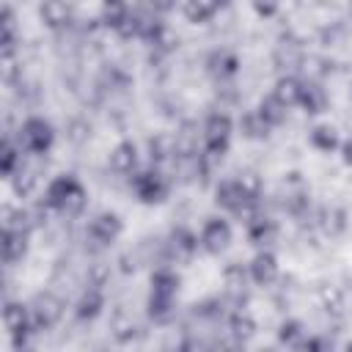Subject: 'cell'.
<instances>
[{
	"label": "cell",
	"mask_w": 352,
	"mask_h": 352,
	"mask_svg": "<svg viewBox=\"0 0 352 352\" xmlns=\"http://www.w3.org/2000/svg\"><path fill=\"white\" fill-rule=\"evenodd\" d=\"M44 198L55 209V214L77 217L88 204V190L82 187V182L74 173H60L47 184Z\"/></svg>",
	"instance_id": "1"
},
{
	"label": "cell",
	"mask_w": 352,
	"mask_h": 352,
	"mask_svg": "<svg viewBox=\"0 0 352 352\" xmlns=\"http://www.w3.org/2000/svg\"><path fill=\"white\" fill-rule=\"evenodd\" d=\"M231 135H234V118L228 113H209L204 126H201V140H204V151L212 154L214 160H223L231 148Z\"/></svg>",
	"instance_id": "2"
},
{
	"label": "cell",
	"mask_w": 352,
	"mask_h": 352,
	"mask_svg": "<svg viewBox=\"0 0 352 352\" xmlns=\"http://www.w3.org/2000/svg\"><path fill=\"white\" fill-rule=\"evenodd\" d=\"M3 322H6V330H8V338H11V346L14 349H22V346L30 344V336L36 333L30 302L8 300L6 308H3Z\"/></svg>",
	"instance_id": "3"
},
{
	"label": "cell",
	"mask_w": 352,
	"mask_h": 352,
	"mask_svg": "<svg viewBox=\"0 0 352 352\" xmlns=\"http://www.w3.org/2000/svg\"><path fill=\"white\" fill-rule=\"evenodd\" d=\"M16 140L25 148V154H47L55 143V126L41 116H30L19 124Z\"/></svg>",
	"instance_id": "4"
},
{
	"label": "cell",
	"mask_w": 352,
	"mask_h": 352,
	"mask_svg": "<svg viewBox=\"0 0 352 352\" xmlns=\"http://www.w3.org/2000/svg\"><path fill=\"white\" fill-rule=\"evenodd\" d=\"M129 187H132V192L138 195L140 204H160L168 195V179L160 170V165H151V168H143V170L138 168L129 176Z\"/></svg>",
	"instance_id": "5"
},
{
	"label": "cell",
	"mask_w": 352,
	"mask_h": 352,
	"mask_svg": "<svg viewBox=\"0 0 352 352\" xmlns=\"http://www.w3.org/2000/svg\"><path fill=\"white\" fill-rule=\"evenodd\" d=\"M30 314H33L36 333L38 330H52L63 319V300L58 294H52V292H38L30 300Z\"/></svg>",
	"instance_id": "6"
},
{
	"label": "cell",
	"mask_w": 352,
	"mask_h": 352,
	"mask_svg": "<svg viewBox=\"0 0 352 352\" xmlns=\"http://www.w3.org/2000/svg\"><path fill=\"white\" fill-rule=\"evenodd\" d=\"M198 239H201V248H204L209 256H220V253L231 245V239H234L231 223H228L226 217H206V223H204Z\"/></svg>",
	"instance_id": "7"
},
{
	"label": "cell",
	"mask_w": 352,
	"mask_h": 352,
	"mask_svg": "<svg viewBox=\"0 0 352 352\" xmlns=\"http://www.w3.org/2000/svg\"><path fill=\"white\" fill-rule=\"evenodd\" d=\"M121 234H124V220H121L116 212H99V214H94L91 223H88V239L96 242L99 248L113 245Z\"/></svg>",
	"instance_id": "8"
},
{
	"label": "cell",
	"mask_w": 352,
	"mask_h": 352,
	"mask_svg": "<svg viewBox=\"0 0 352 352\" xmlns=\"http://www.w3.org/2000/svg\"><path fill=\"white\" fill-rule=\"evenodd\" d=\"M245 217H248V220H245V231H248L250 245H256V248H267V245L275 242L278 226H275V220H272L270 214H264L258 206H253Z\"/></svg>",
	"instance_id": "9"
},
{
	"label": "cell",
	"mask_w": 352,
	"mask_h": 352,
	"mask_svg": "<svg viewBox=\"0 0 352 352\" xmlns=\"http://www.w3.org/2000/svg\"><path fill=\"white\" fill-rule=\"evenodd\" d=\"M214 206L223 209V212H231V214H248L253 209V206H248V201H245L236 179H220L214 184Z\"/></svg>",
	"instance_id": "10"
},
{
	"label": "cell",
	"mask_w": 352,
	"mask_h": 352,
	"mask_svg": "<svg viewBox=\"0 0 352 352\" xmlns=\"http://www.w3.org/2000/svg\"><path fill=\"white\" fill-rule=\"evenodd\" d=\"M204 69H206V74H209L212 80L226 82V80H231V77L239 72V58H236V52L220 47V50H212V52L204 58Z\"/></svg>",
	"instance_id": "11"
},
{
	"label": "cell",
	"mask_w": 352,
	"mask_h": 352,
	"mask_svg": "<svg viewBox=\"0 0 352 352\" xmlns=\"http://www.w3.org/2000/svg\"><path fill=\"white\" fill-rule=\"evenodd\" d=\"M165 248H168V256H170V258H176V261H190V258L195 256V250L201 248V239H198V234H195L192 228L176 226V228H170V236H168Z\"/></svg>",
	"instance_id": "12"
},
{
	"label": "cell",
	"mask_w": 352,
	"mask_h": 352,
	"mask_svg": "<svg viewBox=\"0 0 352 352\" xmlns=\"http://www.w3.org/2000/svg\"><path fill=\"white\" fill-rule=\"evenodd\" d=\"M107 165L113 173L118 176H132L140 165V151H138V143L135 140H121L113 146L110 157H107Z\"/></svg>",
	"instance_id": "13"
},
{
	"label": "cell",
	"mask_w": 352,
	"mask_h": 352,
	"mask_svg": "<svg viewBox=\"0 0 352 352\" xmlns=\"http://www.w3.org/2000/svg\"><path fill=\"white\" fill-rule=\"evenodd\" d=\"M248 272H250V280H253L256 286H270V283H275V280H278V272H280L278 256H275L272 250L261 248V250L250 258Z\"/></svg>",
	"instance_id": "14"
},
{
	"label": "cell",
	"mask_w": 352,
	"mask_h": 352,
	"mask_svg": "<svg viewBox=\"0 0 352 352\" xmlns=\"http://www.w3.org/2000/svg\"><path fill=\"white\" fill-rule=\"evenodd\" d=\"M102 311H104V292H102V286L88 283V289L80 294V300L74 305V316L80 322H94L96 316H102Z\"/></svg>",
	"instance_id": "15"
},
{
	"label": "cell",
	"mask_w": 352,
	"mask_h": 352,
	"mask_svg": "<svg viewBox=\"0 0 352 352\" xmlns=\"http://www.w3.org/2000/svg\"><path fill=\"white\" fill-rule=\"evenodd\" d=\"M272 63L278 66V69H300L302 63H305V50H302V44L300 41H292V38H283V41H278L275 44V50H272Z\"/></svg>",
	"instance_id": "16"
},
{
	"label": "cell",
	"mask_w": 352,
	"mask_h": 352,
	"mask_svg": "<svg viewBox=\"0 0 352 352\" xmlns=\"http://www.w3.org/2000/svg\"><path fill=\"white\" fill-rule=\"evenodd\" d=\"M308 116H319L327 110V91L319 80H302V91H300V104Z\"/></svg>",
	"instance_id": "17"
},
{
	"label": "cell",
	"mask_w": 352,
	"mask_h": 352,
	"mask_svg": "<svg viewBox=\"0 0 352 352\" xmlns=\"http://www.w3.org/2000/svg\"><path fill=\"white\" fill-rule=\"evenodd\" d=\"M38 16L50 30H63L72 22V8L66 0H41Z\"/></svg>",
	"instance_id": "18"
},
{
	"label": "cell",
	"mask_w": 352,
	"mask_h": 352,
	"mask_svg": "<svg viewBox=\"0 0 352 352\" xmlns=\"http://www.w3.org/2000/svg\"><path fill=\"white\" fill-rule=\"evenodd\" d=\"M223 283H226V294L231 297V300H245L248 297V283H250V272H248V267H242V264H228L226 270H223Z\"/></svg>",
	"instance_id": "19"
},
{
	"label": "cell",
	"mask_w": 352,
	"mask_h": 352,
	"mask_svg": "<svg viewBox=\"0 0 352 352\" xmlns=\"http://www.w3.org/2000/svg\"><path fill=\"white\" fill-rule=\"evenodd\" d=\"M28 236H30V234H25V231L3 228V242H0V248H3V261H6L8 267L25 258V253H28Z\"/></svg>",
	"instance_id": "20"
},
{
	"label": "cell",
	"mask_w": 352,
	"mask_h": 352,
	"mask_svg": "<svg viewBox=\"0 0 352 352\" xmlns=\"http://www.w3.org/2000/svg\"><path fill=\"white\" fill-rule=\"evenodd\" d=\"M179 286H182V278H179L176 270H170V267H157V270L151 272V289H148V294L173 297V300H176Z\"/></svg>",
	"instance_id": "21"
},
{
	"label": "cell",
	"mask_w": 352,
	"mask_h": 352,
	"mask_svg": "<svg viewBox=\"0 0 352 352\" xmlns=\"http://www.w3.org/2000/svg\"><path fill=\"white\" fill-rule=\"evenodd\" d=\"M300 91H302V80L297 74H280L275 80V88H272V96L278 102H283L289 110L300 104Z\"/></svg>",
	"instance_id": "22"
},
{
	"label": "cell",
	"mask_w": 352,
	"mask_h": 352,
	"mask_svg": "<svg viewBox=\"0 0 352 352\" xmlns=\"http://www.w3.org/2000/svg\"><path fill=\"white\" fill-rule=\"evenodd\" d=\"M226 327H228V336H231L236 344H245V341H250V338L256 336V319H253L248 311H242V308H236V311L228 316Z\"/></svg>",
	"instance_id": "23"
},
{
	"label": "cell",
	"mask_w": 352,
	"mask_h": 352,
	"mask_svg": "<svg viewBox=\"0 0 352 352\" xmlns=\"http://www.w3.org/2000/svg\"><path fill=\"white\" fill-rule=\"evenodd\" d=\"M308 140H311V146H314L316 151H322V154H333V151H338V146H341V135H338V129H336L333 124H316V126L311 129Z\"/></svg>",
	"instance_id": "24"
},
{
	"label": "cell",
	"mask_w": 352,
	"mask_h": 352,
	"mask_svg": "<svg viewBox=\"0 0 352 352\" xmlns=\"http://www.w3.org/2000/svg\"><path fill=\"white\" fill-rule=\"evenodd\" d=\"M236 126H239V135L248 138V140H264V138H270V129H272V126L258 116V110L242 113Z\"/></svg>",
	"instance_id": "25"
},
{
	"label": "cell",
	"mask_w": 352,
	"mask_h": 352,
	"mask_svg": "<svg viewBox=\"0 0 352 352\" xmlns=\"http://www.w3.org/2000/svg\"><path fill=\"white\" fill-rule=\"evenodd\" d=\"M148 157L154 165H162L168 160L176 157V138L170 132H160L154 138H148Z\"/></svg>",
	"instance_id": "26"
},
{
	"label": "cell",
	"mask_w": 352,
	"mask_h": 352,
	"mask_svg": "<svg viewBox=\"0 0 352 352\" xmlns=\"http://www.w3.org/2000/svg\"><path fill=\"white\" fill-rule=\"evenodd\" d=\"M3 228H14V231H25V234H30V231L36 228V217H33L30 209L6 204V206H3Z\"/></svg>",
	"instance_id": "27"
},
{
	"label": "cell",
	"mask_w": 352,
	"mask_h": 352,
	"mask_svg": "<svg viewBox=\"0 0 352 352\" xmlns=\"http://www.w3.org/2000/svg\"><path fill=\"white\" fill-rule=\"evenodd\" d=\"M305 338H308V330H305V324L300 319H283L280 322V327H278V344H283L289 349H302Z\"/></svg>",
	"instance_id": "28"
},
{
	"label": "cell",
	"mask_w": 352,
	"mask_h": 352,
	"mask_svg": "<svg viewBox=\"0 0 352 352\" xmlns=\"http://www.w3.org/2000/svg\"><path fill=\"white\" fill-rule=\"evenodd\" d=\"M22 146H19V140L14 143L8 135L3 138V146H0V173H3V179H11L14 176V170L22 165Z\"/></svg>",
	"instance_id": "29"
},
{
	"label": "cell",
	"mask_w": 352,
	"mask_h": 352,
	"mask_svg": "<svg viewBox=\"0 0 352 352\" xmlns=\"http://www.w3.org/2000/svg\"><path fill=\"white\" fill-rule=\"evenodd\" d=\"M217 11H220V8H217L214 0H184V3H182V14H184V19L192 22V25L209 22Z\"/></svg>",
	"instance_id": "30"
},
{
	"label": "cell",
	"mask_w": 352,
	"mask_h": 352,
	"mask_svg": "<svg viewBox=\"0 0 352 352\" xmlns=\"http://www.w3.org/2000/svg\"><path fill=\"white\" fill-rule=\"evenodd\" d=\"M256 110H258V116H261L272 129L280 126V124L286 121V116H289V107H286L283 102H278L272 94H270V96H261L258 104H256Z\"/></svg>",
	"instance_id": "31"
},
{
	"label": "cell",
	"mask_w": 352,
	"mask_h": 352,
	"mask_svg": "<svg viewBox=\"0 0 352 352\" xmlns=\"http://www.w3.org/2000/svg\"><path fill=\"white\" fill-rule=\"evenodd\" d=\"M234 179H236V184H239V190H242L248 206H256V204L261 201V195H264V182H261V176H258L256 170H242V173H236Z\"/></svg>",
	"instance_id": "32"
},
{
	"label": "cell",
	"mask_w": 352,
	"mask_h": 352,
	"mask_svg": "<svg viewBox=\"0 0 352 352\" xmlns=\"http://www.w3.org/2000/svg\"><path fill=\"white\" fill-rule=\"evenodd\" d=\"M16 44H19L16 16H14V8L6 6V8H3V38H0V52H3V55H16Z\"/></svg>",
	"instance_id": "33"
},
{
	"label": "cell",
	"mask_w": 352,
	"mask_h": 352,
	"mask_svg": "<svg viewBox=\"0 0 352 352\" xmlns=\"http://www.w3.org/2000/svg\"><path fill=\"white\" fill-rule=\"evenodd\" d=\"M11 182V190H14V195H19V198H28L33 190H36V184H38V176H36V170L33 168H28L25 162L14 170V176L8 179Z\"/></svg>",
	"instance_id": "34"
},
{
	"label": "cell",
	"mask_w": 352,
	"mask_h": 352,
	"mask_svg": "<svg viewBox=\"0 0 352 352\" xmlns=\"http://www.w3.org/2000/svg\"><path fill=\"white\" fill-rule=\"evenodd\" d=\"M129 16V6L124 0H102V25L118 30Z\"/></svg>",
	"instance_id": "35"
},
{
	"label": "cell",
	"mask_w": 352,
	"mask_h": 352,
	"mask_svg": "<svg viewBox=\"0 0 352 352\" xmlns=\"http://www.w3.org/2000/svg\"><path fill=\"white\" fill-rule=\"evenodd\" d=\"M344 217H346L344 209H338V206H324V209L319 212V228H322L327 236H338V234L344 231V226H346Z\"/></svg>",
	"instance_id": "36"
},
{
	"label": "cell",
	"mask_w": 352,
	"mask_h": 352,
	"mask_svg": "<svg viewBox=\"0 0 352 352\" xmlns=\"http://www.w3.org/2000/svg\"><path fill=\"white\" fill-rule=\"evenodd\" d=\"M319 305L327 314H341L344 311V294L336 286H319Z\"/></svg>",
	"instance_id": "37"
},
{
	"label": "cell",
	"mask_w": 352,
	"mask_h": 352,
	"mask_svg": "<svg viewBox=\"0 0 352 352\" xmlns=\"http://www.w3.org/2000/svg\"><path fill=\"white\" fill-rule=\"evenodd\" d=\"M113 336H116V341H121V344L132 341V338L138 336V324H135V319L118 314V316L113 319Z\"/></svg>",
	"instance_id": "38"
},
{
	"label": "cell",
	"mask_w": 352,
	"mask_h": 352,
	"mask_svg": "<svg viewBox=\"0 0 352 352\" xmlns=\"http://www.w3.org/2000/svg\"><path fill=\"white\" fill-rule=\"evenodd\" d=\"M0 72H3V80L11 85L16 77H22V66L16 60V55H3L0 58Z\"/></svg>",
	"instance_id": "39"
},
{
	"label": "cell",
	"mask_w": 352,
	"mask_h": 352,
	"mask_svg": "<svg viewBox=\"0 0 352 352\" xmlns=\"http://www.w3.org/2000/svg\"><path fill=\"white\" fill-rule=\"evenodd\" d=\"M250 6H253V11H256L261 19H270V16L278 14L280 0H250Z\"/></svg>",
	"instance_id": "40"
},
{
	"label": "cell",
	"mask_w": 352,
	"mask_h": 352,
	"mask_svg": "<svg viewBox=\"0 0 352 352\" xmlns=\"http://www.w3.org/2000/svg\"><path fill=\"white\" fill-rule=\"evenodd\" d=\"M330 346H333V341L330 338H322V336H308L305 344H302V349H308V352H314V349H330Z\"/></svg>",
	"instance_id": "41"
},
{
	"label": "cell",
	"mask_w": 352,
	"mask_h": 352,
	"mask_svg": "<svg viewBox=\"0 0 352 352\" xmlns=\"http://www.w3.org/2000/svg\"><path fill=\"white\" fill-rule=\"evenodd\" d=\"M338 151H341V162L352 168V135L341 140V146H338Z\"/></svg>",
	"instance_id": "42"
},
{
	"label": "cell",
	"mask_w": 352,
	"mask_h": 352,
	"mask_svg": "<svg viewBox=\"0 0 352 352\" xmlns=\"http://www.w3.org/2000/svg\"><path fill=\"white\" fill-rule=\"evenodd\" d=\"M173 6H176V0H148V8L157 11V14H165V11H170Z\"/></svg>",
	"instance_id": "43"
},
{
	"label": "cell",
	"mask_w": 352,
	"mask_h": 352,
	"mask_svg": "<svg viewBox=\"0 0 352 352\" xmlns=\"http://www.w3.org/2000/svg\"><path fill=\"white\" fill-rule=\"evenodd\" d=\"M217 3V8H226V6H231V0H214Z\"/></svg>",
	"instance_id": "44"
},
{
	"label": "cell",
	"mask_w": 352,
	"mask_h": 352,
	"mask_svg": "<svg viewBox=\"0 0 352 352\" xmlns=\"http://www.w3.org/2000/svg\"><path fill=\"white\" fill-rule=\"evenodd\" d=\"M349 11H352V0H349Z\"/></svg>",
	"instance_id": "45"
}]
</instances>
